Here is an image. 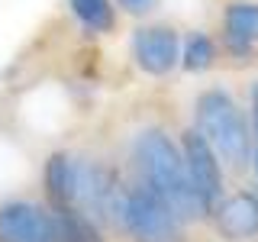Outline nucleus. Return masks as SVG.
<instances>
[{
    "label": "nucleus",
    "instance_id": "nucleus-1",
    "mask_svg": "<svg viewBox=\"0 0 258 242\" xmlns=\"http://www.w3.org/2000/svg\"><path fill=\"white\" fill-rule=\"evenodd\" d=\"M136 161L142 168L145 188L155 191L174 210V216L184 226L210 216L197 188H194V181H190V174H187V161H184L181 149L174 145V139L165 129H158V126L142 129L139 139H136Z\"/></svg>",
    "mask_w": 258,
    "mask_h": 242
},
{
    "label": "nucleus",
    "instance_id": "nucleus-2",
    "mask_svg": "<svg viewBox=\"0 0 258 242\" xmlns=\"http://www.w3.org/2000/svg\"><path fill=\"white\" fill-rule=\"evenodd\" d=\"M194 129H197L204 139L213 145V152L220 155L223 165L242 168L248 165V155H252V136H248V123L242 116L239 103L232 100L223 87H210L197 97L194 103Z\"/></svg>",
    "mask_w": 258,
    "mask_h": 242
},
{
    "label": "nucleus",
    "instance_id": "nucleus-3",
    "mask_svg": "<svg viewBox=\"0 0 258 242\" xmlns=\"http://www.w3.org/2000/svg\"><path fill=\"white\" fill-rule=\"evenodd\" d=\"M126 232L136 242H184V223L152 188L129 191L126 210Z\"/></svg>",
    "mask_w": 258,
    "mask_h": 242
},
{
    "label": "nucleus",
    "instance_id": "nucleus-4",
    "mask_svg": "<svg viewBox=\"0 0 258 242\" xmlns=\"http://www.w3.org/2000/svg\"><path fill=\"white\" fill-rule=\"evenodd\" d=\"M181 155L187 161V174H190L194 188L200 194V200H204L207 213H213L216 204L223 200V191H226L220 155H216L213 145H210L197 129H187V133L181 136Z\"/></svg>",
    "mask_w": 258,
    "mask_h": 242
},
{
    "label": "nucleus",
    "instance_id": "nucleus-5",
    "mask_svg": "<svg viewBox=\"0 0 258 242\" xmlns=\"http://www.w3.org/2000/svg\"><path fill=\"white\" fill-rule=\"evenodd\" d=\"M133 58L145 75H171L181 65V36L174 26H142L133 36Z\"/></svg>",
    "mask_w": 258,
    "mask_h": 242
},
{
    "label": "nucleus",
    "instance_id": "nucleus-6",
    "mask_svg": "<svg viewBox=\"0 0 258 242\" xmlns=\"http://www.w3.org/2000/svg\"><path fill=\"white\" fill-rule=\"evenodd\" d=\"M0 242H55L52 213L32 200H7L0 207Z\"/></svg>",
    "mask_w": 258,
    "mask_h": 242
},
{
    "label": "nucleus",
    "instance_id": "nucleus-7",
    "mask_svg": "<svg viewBox=\"0 0 258 242\" xmlns=\"http://www.w3.org/2000/svg\"><path fill=\"white\" fill-rule=\"evenodd\" d=\"M210 216H213L223 239L229 242L255 239L258 236V194H248V191L229 194V197H223L216 204V210Z\"/></svg>",
    "mask_w": 258,
    "mask_h": 242
},
{
    "label": "nucleus",
    "instance_id": "nucleus-8",
    "mask_svg": "<svg viewBox=\"0 0 258 242\" xmlns=\"http://www.w3.org/2000/svg\"><path fill=\"white\" fill-rule=\"evenodd\" d=\"M226 29V52L236 58H252L258 45V4L252 0H232L223 13Z\"/></svg>",
    "mask_w": 258,
    "mask_h": 242
},
{
    "label": "nucleus",
    "instance_id": "nucleus-9",
    "mask_svg": "<svg viewBox=\"0 0 258 242\" xmlns=\"http://www.w3.org/2000/svg\"><path fill=\"white\" fill-rule=\"evenodd\" d=\"M52 229L55 242H103V232L84 210L71 204H52Z\"/></svg>",
    "mask_w": 258,
    "mask_h": 242
},
{
    "label": "nucleus",
    "instance_id": "nucleus-10",
    "mask_svg": "<svg viewBox=\"0 0 258 242\" xmlns=\"http://www.w3.org/2000/svg\"><path fill=\"white\" fill-rule=\"evenodd\" d=\"M45 191L52 204H71L75 194V158L68 152H55L45 161Z\"/></svg>",
    "mask_w": 258,
    "mask_h": 242
},
{
    "label": "nucleus",
    "instance_id": "nucleus-11",
    "mask_svg": "<svg viewBox=\"0 0 258 242\" xmlns=\"http://www.w3.org/2000/svg\"><path fill=\"white\" fill-rule=\"evenodd\" d=\"M213 62H216V45H213V39L207 36V32H190L187 36V42L181 45V68L184 71H194V75H200V71H207V68H213Z\"/></svg>",
    "mask_w": 258,
    "mask_h": 242
},
{
    "label": "nucleus",
    "instance_id": "nucleus-12",
    "mask_svg": "<svg viewBox=\"0 0 258 242\" xmlns=\"http://www.w3.org/2000/svg\"><path fill=\"white\" fill-rule=\"evenodd\" d=\"M68 7L91 32H110L113 23H116L110 0H68Z\"/></svg>",
    "mask_w": 258,
    "mask_h": 242
},
{
    "label": "nucleus",
    "instance_id": "nucleus-13",
    "mask_svg": "<svg viewBox=\"0 0 258 242\" xmlns=\"http://www.w3.org/2000/svg\"><path fill=\"white\" fill-rule=\"evenodd\" d=\"M158 0H116V7L129 16H145L149 10H155Z\"/></svg>",
    "mask_w": 258,
    "mask_h": 242
},
{
    "label": "nucleus",
    "instance_id": "nucleus-14",
    "mask_svg": "<svg viewBox=\"0 0 258 242\" xmlns=\"http://www.w3.org/2000/svg\"><path fill=\"white\" fill-rule=\"evenodd\" d=\"M248 107H252V136L258 139V81L252 84V97H248Z\"/></svg>",
    "mask_w": 258,
    "mask_h": 242
},
{
    "label": "nucleus",
    "instance_id": "nucleus-15",
    "mask_svg": "<svg viewBox=\"0 0 258 242\" xmlns=\"http://www.w3.org/2000/svg\"><path fill=\"white\" fill-rule=\"evenodd\" d=\"M252 165H255V174H258V149H255V158H252Z\"/></svg>",
    "mask_w": 258,
    "mask_h": 242
}]
</instances>
